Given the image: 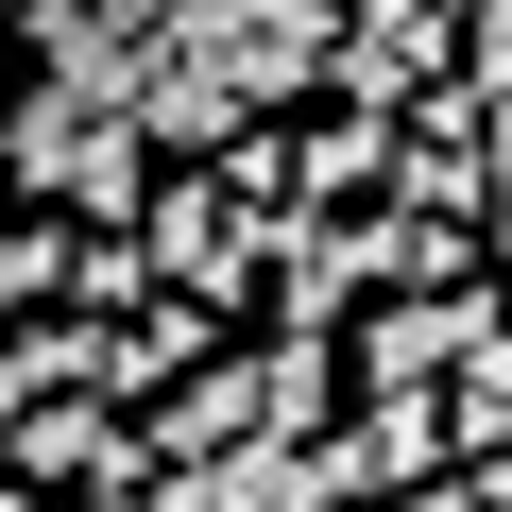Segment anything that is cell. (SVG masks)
<instances>
[{"label":"cell","mask_w":512,"mask_h":512,"mask_svg":"<svg viewBox=\"0 0 512 512\" xmlns=\"http://www.w3.org/2000/svg\"><path fill=\"white\" fill-rule=\"evenodd\" d=\"M478 342H495V308H478V291H410V308L359 342V393H427V376H444V359H478Z\"/></svg>","instance_id":"1"},{"label":"cell","mask_w":512,"mask_h":512,"mask_svg":"<svg viewBox=\"0 0 512 512\" xmlns=\"http://www.w3.org/2000/svg\"><path fill=\"white\" fill-rule=\"evenodd\" d=\"M154 256H171L188 291H239V274H256V222H239L222 188H171V205H154Z\"/></svg>","instance_id":"2"}]
</instances>
